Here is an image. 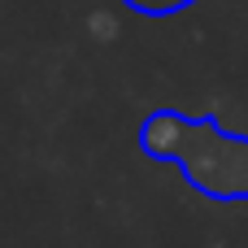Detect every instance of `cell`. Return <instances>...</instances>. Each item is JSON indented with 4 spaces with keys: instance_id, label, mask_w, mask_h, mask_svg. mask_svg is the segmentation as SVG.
<instances>
[{
    "instance_id": "cell-1",
    "label": "cell",
    "mask_w": 248,
    "mask_h": 248,
    "mask_svg": "<svg viewBox=\"0 0 248 248\" xmlns=\"http://www.w3.org/2000/svg\"><path fill=\"white\" fill-rule=\"evenodd\" d=\"M144 148L153 157L179 161L183 174L218 201L248 196V140L222 135L214 122H187L174 113H157L144 126Z\"/></svg>"
},
{
    "instance_id": "cell-2",
    "label": "cell",
    "mask_w": 248,
    "mask_h": 248,
    "mask_svg": "<svg viewBox=\"0 0 248 248\" xmlns=\"http://www.w3.org/2000/svg\"><path fill=\"white\" fill-rule=\"evenodd\" d=\"M126 4H135V9H144V13H174V9H183V4H192V0H126Z\"/></svg>"
}]
</instances>
